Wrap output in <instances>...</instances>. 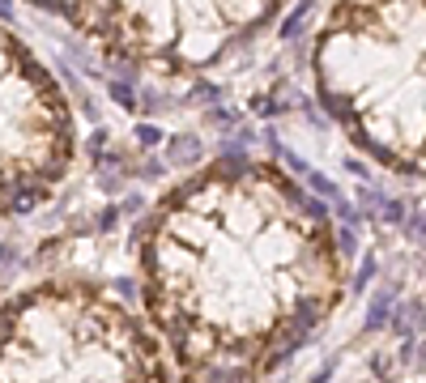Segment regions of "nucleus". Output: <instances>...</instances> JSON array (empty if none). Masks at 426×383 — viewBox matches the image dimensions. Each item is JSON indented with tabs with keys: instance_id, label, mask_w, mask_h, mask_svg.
<instances>
[{
	"instance_id": "1",
	"label": "nucleus",
	"mask_w": 426,
	"mask_h": 383,
	"mask_svg": "<svg viewBox=\"0 0 426 383\" xmlns=\"http://www.w3.org/2000/svg\"><path fill=\"white\" fill-rule=\"evenodd\" d=\"M141 303L179 383H260L337 311L329 213L282 166L218 158L141 226Z\"/></svg>"
},
{
	"instance_id": "2",
	"label": "nucleus",
	"mask_w": 426,
	"mask_h": 383,
	"mask_svg": "<svg viewBox=\"0 0 426 383\" xmlns=\"http://www.w3.org/2000/svg\"><path fill=\"white\" fill-rule=\"evenodd\" d=\"M311 72L358 149L426 179V4H333L316 30Z\"/></svg>"
},
{
	"instance_id": "3",
	"label": "nucleus",
	"mask_w": 426,
	"mask_h": 383,
	"mask_svg": "<svg viewBox=\"0 0 426 383\" xmlns=\"http://www.w3.org/2000/svg\"><path fill=\"white\" fill-rule=\"evenodd\" d=\"M0 383H171V367L115 290L47 277L0 307Z\"/></svg>"
},
{
	"instance_id": "4",
	"label": "nucleus",
	"mask_w": 426,
	"mask_h": 383,
	"mask_svg": "<svg viewBox=\"0 0 426 383\" xmlns=\"http://www.w3.org/2000/svg\"><path fill=\"white\" fill-rule=\"evenodd\" d=\"M73 153L77 124L60 81L0 21V217L51 200Z\"/></svg>"
},
{
	"instance_id": "5",
	"label": "nucleus",
	"mask_w": 426,
	"mask_h": 383,
	"mask_svg": "<svg viewBox=\"0 0 426 383\" xmlns=\"http://www.w3.org/2000/svg\"><path fill=\"white\" fill-rule=\"evenodd\" d=\"M124 64L192 72L243 34L265 30L282 4H43Z\"/></svg>"
}]
</instances>
